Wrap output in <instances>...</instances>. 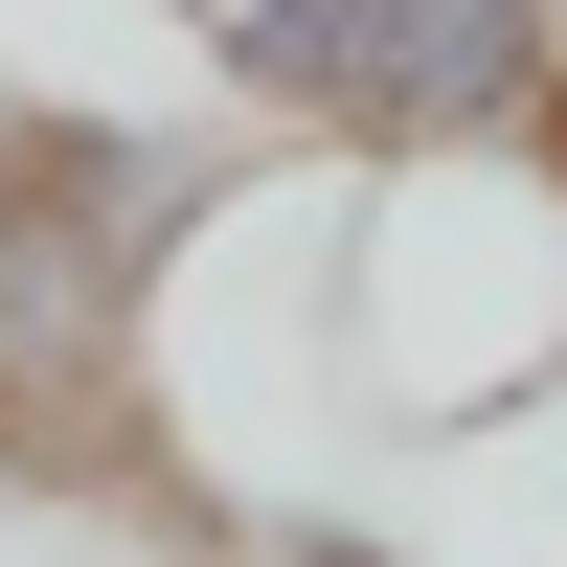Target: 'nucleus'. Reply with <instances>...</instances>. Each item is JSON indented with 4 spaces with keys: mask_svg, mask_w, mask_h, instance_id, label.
<instances>
[{
    "mask_svg": "<svg viewBox=\"0 0 567 567\" xmlns=\"http://www.w3.org/2000/svg\"><path fill=\"white\" fill-rule=\"evenodd\" d=\"M250 182L272 159L227 136L159 0H0V454L23 477H136L159 318Z\"/></svg>",
    "mask_w": 567,
    "mask_h": 567,
    "instance_id": "nucleus-1",
    "label": "nucleus"
},
{
    "mask_svg": "<svg viewBox=\"0 0 567 567\" xmlns=\"http://www.w3.org/2000/svg\"><path fill=\"white\" fill-rule=\"evenodd\" d=\"M159 23L227 91V136L296 182H454V159L567 136L545 0H159Z\"/></svg>",
    "mask_w": 567,
    "mask_h": 567,
    "instance_id": "nucleus-2",
    "label": "nucleus"
},
{
    "mask_svg": "<svg viewBox=\"0 0 567 567\" xmlns=\"http://www.w3.org/2000/svg\"><path fill=\"white\" fill-rule=\"evenodd\" d=\"M136 499L159 477H23V454H0V567H205V545L136 523Z\"/></svg>",
    "mask_w": 567,
    "mask_h": 567,
    "instance_id": "nucleus-3",
    "label": "nucleus"
},
{
    "mask_svg": "<svg viewBox=\"0 0 567 567\" xmlns=\"http://www.w3.org/2000/svg\"><path fill=\"white\" fill-rule=\"evenodd\" d=\"M545 69H567V0H545Z\"/></svg>",
    "mask_w": 567,
    "mask_h": 567,
    "instance_id": "nucleus-4",
    "label": "nucleus"
}]
</instances>
